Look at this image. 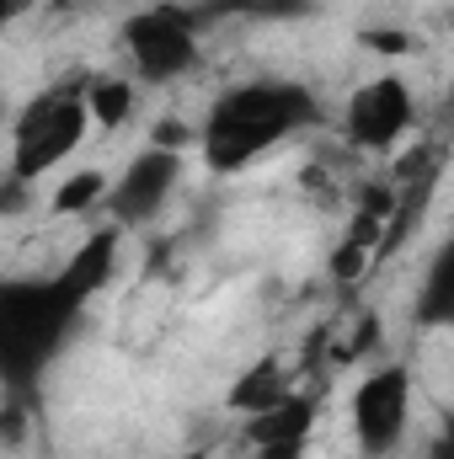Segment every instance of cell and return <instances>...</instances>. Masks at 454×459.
Returning <instances> with one entry per match:
<instances>
[{
    "mask_svg": "<svg viewBox=\"0 0 454 459\" xmlns=\"http://www.w3.org/2000/svg\"><path fill=\"white\" fill-rule=\"evenodd\" d=\"M417 128V91L406 75H374L347 91L342 102V139L363 155H390Z\"/></svg>",
    "mask_w": 454,
    "mask_h": 459,
    "instance_id": "6",
    "label": "cell"
},
{
    "mask_svg": "<svg viewBox=\"0 0 454 459\" xmlns=\"http://www.w3.org/2000/svg\"><path fill=\"white\" fill-rule=\"evenodd\" d=\"M369 48H380V54H396V48H406V38H396V32H369Z\"/></svg>",
    "mask_w": 454,
    "mask_h": 459,
    "instance_id": "14",
    "label": "cell"
},
{
    "mask_svg": "<svg viewBox=\"0 0 454 459\" xmlns=\"http://www.w3.org/2000/svg\"><path fill=\"white\" fill-rule=\"evenodd\" d=\"M316 123H321V102L305 81L251 75V81L225 86L209 102V113L198 123V155L214 177H240L267 150H278L284 139H294Z\"/></svg>",
    "mask_w": 454,
    "mask_h": 459,
    "instance_id": "2",
    "label": "cell"
},
{
    "mask_svg": "<svg viewBox=\"0 0 454 459\" xmlns=\"http://www.w3.org/2000/svg\"><path fill=\"white\" fill-rule=\"evenodd\" d=\"M108 193H113V177H108V171H97V166L70 171V177L54 187L48 214H54V220H81V214H92V209H108Z\"/></svg>",
    "mask_w": 454,
    "mask_h": 459,
    "instance_id": "11",
    "label": "cell"
},
{
    "mask_svg": "<svg viewBox=\"0 0 454 459\" xmlns=\"http://www.w3.org/2000/svg\"><path fill=\"white\" fill-rule=\"evenodd\" d=\"M123 230L97 225L48 278H5L0 283V390L5 406H32L48 363L70 347L86 305L113 283Z\"/></svg>",
    "mask_w": 454,
    "mask_h": 459,
    "instance_id": "1",
    "label": "cell"
},
{
    "mask_svg": "<svg viewBox=\"0 0 454 459\" xmlns=\"http://www.w3.org/2000/svg\"><path fill=\"white\" fill-rule=\"evenodd\" d=\"M321 0H240V16H262V22H294L310 16Z\"/></svg>",
    "mask_w": 454,
    "mask_h": 459,
    "instance_id": "12",
    "label": "cell"
},
{
    "mask_svg": "<svg viewBox=\"0 0 454 459\" xmlns=\"http://www.w3.org/2000/svg\"><path fill=\"white\" fill-rule=\"evenodd\" d=\"M177 459H214V449H209V444H198V449H188V455H177Z\"/></svg>",
    "mask_w": 454,
    "mask_h": 459,
    "instance_id": "16",
    "label": "cell"
},
{
    "mask_svg": "<svg viewBox=\"0 0 454 459\" xmlns=\"http://www.w3.org/2000/svg\"><path fill=\"white\" fill-rule=\"evenodd\" d=\"M86 108L102 134H118L139 113V81L134 75H86Z\"/></svg>",
    "mask_w": 454,
    "mask_h": 459,
    "instance_id": "10",
    "label": "cell"
},
{
    "mask_svg": "<svg viewBox=\"0 0 454 459\" xmlns=\"http://www.w3.org/2000/svg\"><path fill=\"white\" fill-rule=\"evenodd\" d=\"M428 459H454V411L439 417V433H433V444H428Z\"/></svg>",
    "mask_w": 454,
    "mask_h": 459,
    "instance_id": "13",
    "label": "cell"
},
{
    "mask_svg": "<svg viewBox=\"0 0 454 459\" xmlns=\"http://www.w3.org/2000/svg\"><path fill=\"white\" fill-rule=\"evenodd\" d=\"M412 316H417L423 332H454V235H444L428 251V267H423Z\"/></svg>",
    "mask_w": 454,
    "mask_h": 459,
    "instance_id": "8",
    "label": "cell"
},
{
    "mask_svg": "<svg viewBox=\"0 0 454 459\" xmlns=\"http://www.w3.org/2000/svg\"><path fill=\"white\" fill-rule=\"evenodd\" d=\"M347 422H353V444L363 459H390L406 449L412 433V368L401 358L374 363L347 401Z\"/></svg>",
    "mask_w": 454,
    "mask_h": 459,
    "instance_id": "5",
    "label": "cell"
},
{
    "mask_svg": "<svg viewBox=\"0 0 454 459\" xmlns=\"http://www.w3.org/2000/svg\"><path fill=\"white\" fill-rule=\"evenodd\" d=\"M294 395V374L278 363V358H257L235 385H230V411L240 417H257V411H273L278 401Z\"/></svg>",
    "mask_w": 454,
    "mask_h": 459,
    "instance_id": "9",
    "label": "cell"
},
{
    "mask_svg": "<svg viewBox=\"0 0 454 459\" xmlns=\"http://www.w3.org/2000/svg\"><path fill=\"white\" fill-rule=\"evenodd\" d=\"M92 108H86V81H54L38 97H27L11 117V155H5V177L38 187L48 171H59L92 134Z\"/></svg>",
    "mask_w": 454,
    "mask_h": 459,
    "instance_id": "3",
    "label": "cell"
},
{
    "mask_svg": "<svg viewBox=\"0 0 454 459\" xmlns=\"http://www.w3.org/2000/svg\"><path fill=\"white\" fill-rule=\"evenodd\" d=\"M32 5H43V0H5V22H22V16H32Z\"/></svg>",
    "mask_w": 454,
    "mask_h": 459,
    "instance_id": "15",
    "label": "cell"
},
{
    "mask_svg": "<svg viewBox=\"0 0 454 459\" xmlns=\"http://www.w3.org/2000/svg\"><path fill=\"white\" fill-rule=\"evenodd\" d=\"M182 182V150H166V144H144L123 171L113 177V193H108V225L118 230H144L150 220L166 214L171 193Z\"/></svg>",
    "mask_w": 454,
    "mask_h": 459,
    "instance_id": "7",
    "label": "cell"
},
{
    "mask_svg": "<svg viewBox=\"0 0 454 459\" xmlns=\"http://www.w3.org/2000/svg\"><path fill=\"white\" fill-rule=\"evenodd\" d=\"M204 27L209 11L204 5H182V0H155L144 11H134L123 22V54L139 86H177L198 70L204 59Z\"/></svg>",
    "mask_w": 454,
    "mask_h": 459,
    "instance_id": "4",
    "label": "cell"
}]
</instances>
